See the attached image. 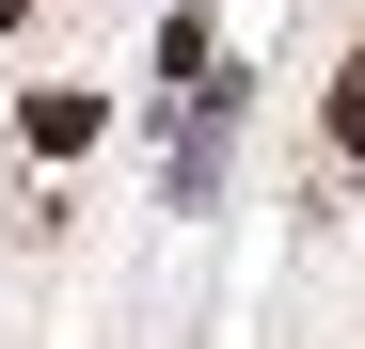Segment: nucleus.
Segmentation results:
<instances>
[{
	"label": "nucleus",
	"instance_id": "nucleus-1",
	"mask_svg": "<svg viewBox=\"0 0 365 349\" xmlns=\"http://www.w3.org/2000/svg\"><path fill=\"white\" fill-rule=\"evenodd\" d=\"M334 159H365V64L334 80Z\"/></svg>",
	"mask_w": 365,
	"mask_h": 349
},
{
	"label": "nucleus",
	"instance_id": "nucleus-2",
	"mask_svg": "<svg viewBox=\"0 0 365 349\" xmlns=\"http://www.w3.org/2000/svg\"><path fill=\"white\" fill-rule=\"evenodd\" d=\"M16 16H32V0H0V32H16Z\"/></svg>",
	"mask_w": 365,
	"mask_h": 349
}]
</instances>
